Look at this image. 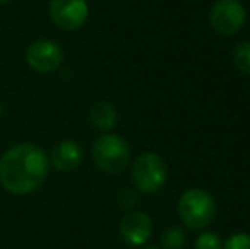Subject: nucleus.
I'll use <instances>...</instances> for the list:
<instances>
[{
    "label": "nucleus",
    "instance_id": "1a4fd4ad",
    "mask_svg": "<svg viewBox=\"0 0 250 249\" xmlns=\"http://www.w3.org/2000/svg\"><path fill=\"white\" fill-rule=\"evenodd\" d=\"M82 159H83L82 147L75 140H62L53 149L50 164L56 171L70 173V171H75L82 164Z\"/></svg>",
    "mask_w": 250,
    "mask_h": 249
},
{
    "label": "nucleus",
    "instance_id": "423d86ee",
    "mask_svg": "<svg viewBox=\"0 0 250 249\" xmlns=\"http://www.w3.org/2000/svg\"><path fill=\"white\" fill-rule=\"evenodd\" d=\"M50 17L60 29L77 31L89 17V5L85 0H51Z\"/></svg>",
    "mask_w": 250,
    "mask_h": 249
},
{
    "label": "nucleus",
    "instance_id": "7ed1b4c3",
    "mask_svg": "<svg viewBox=\"0 0 250 249\" xmlns=\"http://www.w3.org/2000/svg\"><path fill=\"white\" fill-rule=\"evenodd\" d=\"M92 159L102 173L121 174L131 160V152L126 140H123L121 136L104 133L94 142Z\"/></svg>",
    "mask_w": 250,
    "mask_h": 249
},
{
    "label": "nucleus",
    "instance_id": "2eb2a0df",
    "mask_svg": "<svg viewBox=\"0 0 250 249\" xmlns=\"http://www.w3.org/2000/svg\"><path fill=\"white\" fill-rule=\"evenodd\" d=\"M118 202L123 208H133L138 203V195L135 191H131V189H123L118 196Z\"/></svg>",
    "mask_w": 250,
    "mask_h": 249
},
{
    "label": "nucleus",
    "instance_id": "f03ea898",
    "mask_svg": "<svg viewBox=\"0 0 250 249\" xmlns=\"http://www.w3.org/2000/svg\"><path fill=\"white\" fill-rule=\"evenodd\" d=\"M182 224L192 230L206 229L216 215V203L208 191L199 188L188 189L177 203Z\"/></svg>",
    "mask_w": 250,
    "mask_h": 249
},
{
    "label": "nucleus",
    "instance_id": "a211bd4d",
    "mask_svg": "<svg viewBox=\"0 0 250 249\" xmlns=\"http://www.w3.org/2000/svg\"><path fill=\"white\" fill-rule=\"evenodd\" d=\"M3 2H7V0H0V3H3Z\"/></svg>",
    "mask_w": 250,
    "mask_h": 249
},
{
    "label": "nucleus",
    "instance_id": "6e6552de",
    "mask_svg": "<svg viewBox=\"0 0 250 249\" xmlns=\"http://www.w3.org/2000/svg\"><path fill=\"white\" fill-rule=\"evenodd\" d=\"M153 232L151 219L143 212H129L119 224V234L128 246H143Z\"/></svg>",
    "mask_w": 250,
    "mask_h": 249
},
{
    "label": "nucleus",
    "instance_id": "4468645a",
    "mask_svg": "<svg viewBox=\"0 0 250 249\" xmlns=\"http://www.w3.org/2000/svg\"><path fill=\"white\" fill-rule=\"evenodd\" d=\"M223 249H250V234H233L223 244Z\"/></svg>",
    "mask_w": 250,
    "mask_h": 249
},
{
    "label": "nucleus",
    "instance_id": "f257e3e1",
    "mask_svg": "<svg viewBox=\"0 0 250 249\" xmlns=\"http://www.w3.org/2000/svg\"><path fill=\"white\" fill-rule=\"evenodd\" d=\"M50 167V159L41 147L19 143L0 159V184L12 195H27L46 181Z\"/></svg>",
    "mask_w": 250,
    "mask_h": 249
},
{
    "label": "nucleus",
    "instance_id": "dca6fc26",
    "mask_svg": "<svg viewBox=\"0 0 250 249\" xmlns=\"http://www.w3.org/2000/svg\"><path fill=\"white\" fill-rule=\"evenodd\" d=\"M2 113H3V106H2V103H0V116H2Z\"/></svg>",
    "mask_w": 250,
    "mask_h": 249
},
{
    "label": "nucleus",
    "instance_id": "0eeeda50",
    "mask_svg": "<svg viewBox=\"0 0 250 249\" xmlns=\"http://www.w3.org/2000/svg\"><path fill=\"white\" fill-rule=\"evenodd\" d=\"M26 62L40 73L55 72L63 63V50L51 40H36L27 46Z\"/></svg>",
    "mask_w": 250,
    "mask_h": 249
},
{
    "label": "nucleus",
    "instance_id": "20e7f679",
    "mask_svg": "<svg viewBox=\"0 0 250 249\" xmlns=\"http://www.w3.org/2000/svg\"><path fill=\"white\" fill-rule=\"evenodd\" d=\"M131 180L136 189L142 193L153 195L160 191L167 183V166L164 159L153 152L138 156L131 167Z\"/></svg>",
    "mask_w": 250,
    "mask_h": 249
},
{
    "label": "nucleus",
    "instance_id": "f8f14e48",
    "mask_svg": "<svg viewBox=\"0 0 250 249\" xmlns=\"http://www.w3.org/2000/svg\"><path fill=\"white\" fill-rule=\"evenodd\" d=\"M233 60L240 72L250 73V41H242L235 46Z\"/></svg>",
    "mask_w": 250,
    "mask_h": 249
},
{
    "label": "nucleus",
    "instance_id": "ddd939ff",
    "mask_svg": "<svg viewBox=\"0 0 250 249\" xmlns=\"http://www.w3.org/2000/svg\"><path fill=\"white\" fill-rule=\"evenodd\" d=\"M196 249H223V241L214 232H203L194 243Z\"/></svg>",
    "mask_w": 250,
    "mask_h": 249
},
{
    "label": "nucleus",
    "instance_id": "9b49d317",
    "mask_svg": "<svg viewBox=\"0 0 250 249\" xmlns=\"http://www.w3.org/2000/svg\"><path fill=\"white\" fill-rule=\"evenodd\" d=\"M160 243L164 249H182L186 243V234L181 227H167V229L162 232Z\"/></svg>",
    "mask_w": 250,
    "mask_h": 249
},
{
    "label": "nucleus",
    "instance_id": "39448f33",
    "mask_svg": "<svg viewBox=\"0 0 250 249\" xmlns=\"http://www.w3.org/2000/svg\"><path fill=\"white\" fill-rule=\"evenodd\" d=\"M247 14L238 0H218L209 10V24L223 36H233L244 27Z\"/></svg>",
    "mask_w": 250,
    "mask_h": 249
},
{
    "label": "nucleus",
    "instance_id": "9d476101",
    "mask_svg": "<svg viewBox=\"0 0 250 249\" xmlns=\"http://www.w3.org/2000/svg\"><path fill=\"white\" fill-rule=\"evenodd\" d=\"M89 120L94 128L101 130V132H109V130H112L116 126L118 113H116L112 104L105 103V101H99V103H96L90 108Z\"/></svg>",
    "mask_w": 250,
    "mask_h": 249
},
{
    "label": "nucleus",
    "instance_id": "f3484780",
    "mask_svg": "<svg viewBox=\"0 0 250 249\" xmlns=\"http://www.w3.org/2000/svg\"><path fill=\"white\" fill-rule=\"evenodd\" d=\"M145 249H158V248H145Z\"/></svg>",
    "mask_w": 250,
    "mask_h": 249
}]
</instances>
